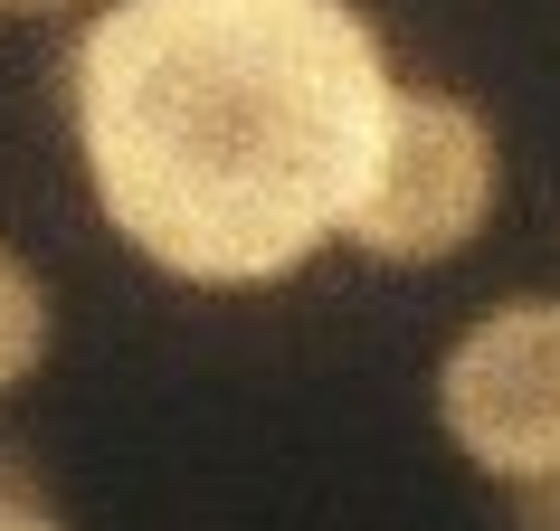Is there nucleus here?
Listing matches in <instances>:
<instances>
[{
	"mask_svg": "<svg viewBox=\"0 0 560 531\" xmlns=\"http://www.w3.org/2000/svg\"><path fill=\"white\" fill-rule=\"evenodd\" d=\"M389 105L352 0H115L67 58L95 209L180 285H276L352 237Z\"/></svg>",
	"mask_w": 560,
	"mask_h": 531,
	"instance_id": "1",
	"label": "nucleus"
},
{
	"mask_svg": "<svg viewBox=\"0 0 560 531\" xmlns=\"http://www.w3.org/2000/svg\"><path fill=\"white\" fill-rule=\"evenodd\" d=\"M494 190H503L494 123L475 115L466 95L418 86L381 123L352 237H361V257H381V266H446V257H466L475 237H485Z\"/></svg>",
	"mask_w": 560,
	"mask_h": 531,
	"instance_id": "2",
	"label": "nucleus"
},
{
	"mask_svg": "<svg viewBox=\"0 0 560 531\" xmlns=\"http://www.w3.org/2000/svg\"><path fill=\"white\" fill-rule=\"evenodd\" d=\"M438 417L456 456L513 494L560 474V295L485 304L438 361Z\"/></svg>",
	"mask_w": 560,
	"mask_h": 531,
	"instance_id": "3",
	"label": "nucleus"
},
{
	"mask_svg": "<svg viewBox=\"0 0 560 531\" xmlns=\"http://www.w3.org/2000/svg\"><path fill=\"white\" fill-rule=\"evenodd\" d=\"M38 361H48V285H38L30 257L0 247V399L30 380Z\"/></svg>",
	"mask_w": 560,
	"mask_h": 531,
	"instance_id": "4",
	"label": "nucleus"
},
{
	"mask_svg": "<svg viewBox=\"0 0 560 531\" xmlns=\"http://www.w3.org/2000/svg\"><path fill=\"white\" fill-rule=\"evenodd\" d=\"M513 531H560V474H541V484L513 494Z\"/></svg>",
	"mask_w": 560,
	"mask_h": 531,
	"instance_id": "5",
	"label": "nucleus"
},
{
	"mask_svg": "<svg viewBox=\"0 0 560 531\" xmlns=\"http://www.w3.org/2000/svg\"><path fill=\"white\" fill-rule=\"evenodd\" d=\"M0 503H38V465L20 437H0Z\"/></svg>",
	"mask_w": 560,
	"mask_h": 531,
	"instance_id": "6",
	"label": "nucleus"
},
{
	"mask_svg": "<svg viewBox=\"0 0 560 531\" xmlns=\"http://www.w3.org/2000/svg\"><path fill=\"white\" fill-rule=\"evenodd\" d=\"M0 531H67L48 503H0Z\"/></svg>",
	"mask_w": 560,
	"mask_h": 531,
	"instance_id": "7",
	"label": "nucleus"
},
{
	"mask_svg": "<svg viewBox=\"0 0 560 531\" xmlns=\"http://www.w3.org/2000/svg\"><path fill=\"white\" fill-rule=\"evenodd\" d=\"M0 10H77V0H0Z\"/></svg>",
	"mask_w": 560,
	"mask_h": 531,
	"instance_id": "8",
	"label": "nucleus"
}]
</instances>
